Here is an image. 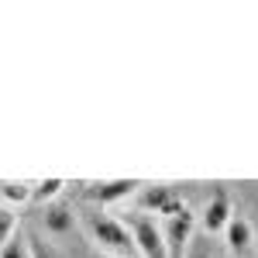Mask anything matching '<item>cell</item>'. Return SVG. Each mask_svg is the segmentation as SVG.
<instances>
[{
  "label": "cell",
  "instance_id": "cell-1",
  "mask_svg": "<svg viewBox=\"0 0 258 258\" xmlns=\"http://www.w3.org/2000/svg\"><path fill=\"white\" fill-rule=\"evenodd\" d=\"M83 231L90 244L97 248V255H110V258H138L135 255V244H131V234L124 227V220L107 214V210H90L80 217Z\"/></svg>",
  "mask_w": 258,
  "mask_h": 258
},
{
  "label": "cell",
  "instance_id": "cell-2",
  "mask_svg": "<svg viewBox=\"0 0 258 258\" xmlns=\"http://www.w3.org/2000/svg\"><path fill=\"white\" fill-rule=\"evenodd\" d=\"M159 234L165 244V258H182L189 238L197 234V217L186 203H179L176 210H169L165 217H159Z\"/></svg>",
  "mask_w": 258,
  "mask_h": 258
},
{
  "label": "cell",
  "instance_id": "cell-3",
  "mask_svg": "<svg viewBox=\"0 0 258 258\" xmlns=\"http://www.w3.org/2000/svg\"><path fill=\"white\" fill-rule=\"evenodd\" d=\"M124 220L127 234H131V244H135V255L138 258H165V244H162L159 234V217L152 214H141V210H131Z\"/></svg>",
  "mask_w": 258,
  "mask_h": 258
},
{
  "label": "cell",
  "instance_id": "cell-4",
  "mask_svg": "<svg viewBox=\"0 0 258 258\" xmlns=\"http://www.w3.org/2000/svg\"><path fill=\"white\" fill-rule=\"evenodd\" d=\"M41 227H45L48 238H66V234H73L80 227V214H76V207L69 200L59 197L41 207Z\"/></svg>",
  "mask_w": 258,
  "mask_h": 258
},
{
  "label": "cell",
  "instance_id": "cell-5",
  "mask_svg": "<svg viewBox=\"0 0 258 258\" xmlns=\"http://www.w3.org/2000/svg\"><path fill=\"white\" fill-rule=\"evenodd\" d=\"M179 203V193L172 186H165V182H152V186H138V207L141 214H152V217H165L169 210H176Z\"/></svg>",
  "mask_w": 258,
  "mask_h": 258
},
{
  "label": "cell",
  "instance_id": "cell-6",
  "mask_svg": "<svg viewBox=\"0 0 258 258\" xmlns=\"http://www.w3.org/2000/svg\"><path fill=\"white\" fill-rule=\"evenodd\" d=\"M138 179H107V182H90L86 186V200H93L100 203V210L103 207H114V203H124V200H131L138 193Z\"/></svg>",
  "mask_w": 258,
  "mask_h": 258
},
{
  "label": "cell",
  "instance_id": "cell-7",
  "mask_svg": "<svg viewBox=\"0 0 258 258\" xmlns=\"http://www.w3.org/2000/svg\"><path fill=\"white\" fill-rule=\"evenodd\" d=\"M220 238H224V244H227L231 255H248V251H251V241H255L251 220L241 217V214H231V220H227L224 231H220Z\"/></svg>",
  "mask_w": 258,
  "mask_h": 258
},
{
  "label": "cell",
  "instance_id": "cell-8",
  "mask_svg": "<svg viewBox=\"0 0 258 258\" xmlns=\"http://www.w3.org/2000/svg\"><path fill=\"white\" fill-rule=\"evenodd\" d=\"M231 214H234V210H231L227 193H224V189H217L214 197L207 200L203 214H200V227H203V234H210V238H214V234H220V231H224V224L231 220Z\"/></svg>",
  "mask_w": 258,
  "mask_h": 258
},
{
  "label": "cell",
  "instance_id": "cell-9",
  "mask_svg": "<svg viewBox=\"0 0 258 258\" xmlns=\"http://www.w3.org/2000/svg\"><path fill=\"white\" fill-rule=\"evenodd\" d=\"M0 200L11 210L18 203H28L31 200V182H24V179H0Z\"/></svg>",
  "mask_w": 258,
  "mask_h": 258
},
{
  "label": "cell",
  "instance_id": "cell-10",
  "mask_svg": "<svg viewBox=\"0 0 258 258\" xmlns=\"http://www.w3.org/2000/svg\"><path fill=\"white\" fill-rule=\"evenodd\" d=\"M66 179H41V182H31V200H38L41 207L45 203H52V200H59L66 193Z\"/></svg>",
  "mask_w": 258,
  "mask_h": 258
},
{
  "label": "cell",
  "instance_id": "cell-11",
  "mask_svg": "<svg viewBox=\"0 0 258 258\" xmlns=\"http://www.w3.org/2000/svg\"><path fill=\"white\" fill-rule=\"evenodd\" d=\"M0 258H31V234H24V231H14L11 241L0 248Z\"/></svg>",
  "mask_w": 258,
  "mask_h": 258
},
{
  "label": "cell",
  "instance_id": "cell-12",
  "mask_svg": "<svg viewBox=\"0 0 258 258\" xmlns=\"http://www.w3.org/2000/svg\"><path fill=\"white\" fill-rule=\"evenodd\" d=\"M182 258H217V248H214V241H210V234H203V231H197V234L189 238V244H186V251H182Z\"/></svg>",
  "mask_w": 258,
  "mask_h": 258
},
{
  "label": "cell",
  "instance_id": "cell-13",
  "mask_svg": "<svg viewBox=\"0 0 258 258\" xmlns=\"http://www.w3.org/2000/svg\"><path fill=\"white\" fill-rule=\"evenodd\" d=\"M14 231H18V214H14L11 207H4V203H0V248L11 241Z\"/></svg>",
  "mask_w": 258,
  "mask_h": 258
},
{
  "label": "cell",
  "instance_id": "cell-14",
  "mask_svg": "<svg viewBox=\"0 0 258 258\" xmlns=\"http://www.w3.org/2000/svg\"><path fill=\"white\" fill-rule=\"evenodd\" d=\"M31 258H55V251L48 244H41L38 238H31Z\"/></svg>",
  "mask_w": 258,
  "mask_h": 258
},
{
  "label": "cell",
  "instance_id": "cell-15",
  "mask_svg": "<svg viewBox=\"0 0 258 258\" xmlns=\"http://www.w3.org/2000/svg\"><path fill=\"white\" fill-rule=\"evenodd\" d=\"M93 258H110V255H93Z\"/></svg>",
  "mask_w": 258,
  "mask_h": 258
}]
</instances>
